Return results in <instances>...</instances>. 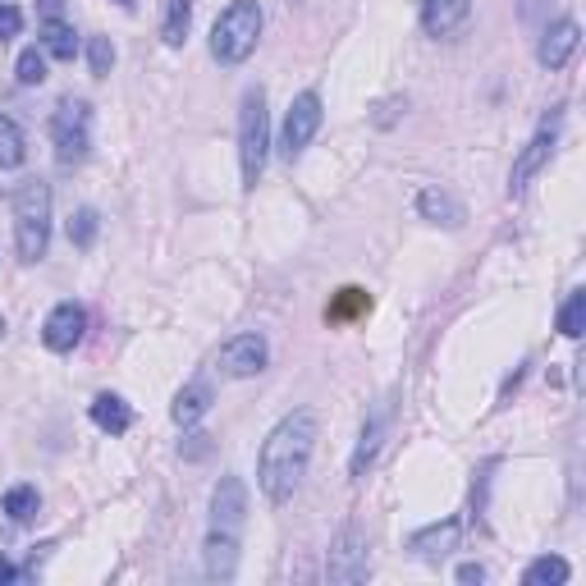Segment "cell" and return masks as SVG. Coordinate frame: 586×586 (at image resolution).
<instances>
[{
	"instance_id": "cell-25",
	"label": "cell",
	"mask_w": 586,
	"mask_h": 586,
	"mask_svg": "<svg viewBox=\"0 0 586 586\" xmlns=\"http://www.w3.org/2000/svg\"><path fill=\"white\" fill-rule=\"evenodd\" d=\"M14 78H19L23 87H37V83H46V55L37 51V46H28V51L19 55V65H14Z\"/></svg>"
},
{
	"instance_id": "cell-31",
	"label": "cell",
	"mask_w": 586,
	"mask_h": 586,
	"mask_svg": "<svg viewBox=\"0 0 586 586\" xmlns=\"http://www.w3.org/2000/svg\"><path fill=\"white\" fill-rule=\"evenodd\" d=\"M458 582H486V568H481V564H463V568H458Z\"/></svg>"
},
{
	"instance_id": "cell-6",
	"label": "cell",
	"mask_w": 586,
	"mask_h": 586,
	"mask_svg": "<svg viewBox=\"0 0 586 586\" xmlns=\"http://www.w3.org/2000/svg\"><path fill=\"white\" fill-rule=\"evenodd\" d=\"M266 358H271V348H266V339L257 335V330H243V335H234L225 348H220V376L229 380H248L257 376V371H266Z\"/></svg>"
},
{
	"instance_id": "cell-29",
	"label": "cell",
	"mask_w": 586,
	"mask_h": 586,
	"mask_svg": "<svg viewBox=\"0 0 586 586\" xmlns=\"http://www.w3.org/2000/svg\"><path fill=\"white\" fill-rule=\"evenodd\" d=\"M87 60H92V74H110V65H115V46L106 42V37H92V46H87Z\"/></svg>"
},
{
	"instance_id": "cell-10",
	"label": "cell",
	"mask_w": 586,
	"mask_h": 586,
	"mask_svg": "<svg viewBox=\"0 0 586 586\" xmlns=\"http://www.w3.org/2000/svg\"><path fill=\"white\" fill-rule=\"evenodd\" d=\"M243 513H248V490L239 477H220L216 495H211V532H229L239 536Z\"/></svg>"
},
{
	"instance_id": "cell-8",
	"label": "cell",
	"mask_w": 586,
	"mask_h": 586,
	"mask_svg": "<svg viewBox=\"0 0 586 586\" xmlns=\"http://www.w3.org/2000/svg\"><path fill=\"white\" fill-rule=\"evenodd\" d=\"M554 133H559V110L554 115H545L541 120V129H536V138L522 147V156L513 161V174H509V193L518 197L522 188L532 184L536 174L545 170V161H550V152H554Z\"/></svg>"
},
{
	"instance_id": "cell-5",
	"label": "cell",
	"mask_w": 586,
	"mask_h": 586,
	"mask_svg": "<svg viewBox=\"0 0 586 586\" xmlns=\"http://www.w3.org/2000/svg\"><path fill=\"white\" fill-rule=\"evenodd\" d=\"M87 124H92V115H87V101H60L51 115V138H55V156H60V165H74L87 156Z\"/></svg>"
},
{
	"instance_id": "cell-11",
	"label": "cell",
	"mask_w": 586,
	"mask_h": 586,
	"mask_svg": "<svg viewBox=\"0 0 586 586\" xmlns=\"http://www.w3.org/2000/svg\"><path fill=\"white\" fill-rule=\"evenodd\" d=\"M87 330V312L78 303H55L51 316H46V326H42V344L51 348V353H69V348L83 339Z\"/></svg>"
},
{
	"instance_id": "cell-16",
	"label": "cell",
	"mask_w": 586,
	"mask_h": 586,
	"mask_svg": "<svg viewBox=\"0 0 586 586\" xmlns=\"http://www.w3.org/2000/svg\"><path fill=\"white\" fill-rule=\"evenodd\" d=\"M234 568H239V536L211 532L207 536V573L225 582V577H234Z\"/></svg>"
},
{
	"instance_id": "cell-19",
	"label": "cell",
	"mask_w": 586,
	"mask_h": 586,
	"mask_svg": "<svg viewBox=\"0 0 586 586\" xmlns=\"http://www.w3.org/2000/svg\"><path fill=\"white\" fill-rule=\"evenodd\" d=\"M188 23H193V0H170L165 5V23H161L165 46H184Z\"/></svg>"
},
{
	"instance_id": "cell-17",
	"label": "cell",
	"mask_w": 586,
	"mask_h": 586,
	"mask_svg": "<svg viewBox=\"0 0 586 586\" xmlns=\"http://www.w3.org/2000/svg\"><path fill=\"white\" fill-rule=\"evenodd\" d=\"M92 422L110 435H124L133 426V413H129V403H124L120 394H97V399H92Z\"/></svg>"
},
{
	"instance_id": "cell-7",
	"label": "cell",
	"mask_w": 586,
	"mask_h": 586,
	"mask_svg": "<svg viewBox=\"0 0 586 586\" xmlns=\"http://www.w3.org/2000/svg\"><path fill=\"white\" fill-rule=\"evenodd\" d=\"M316 129H321V97L316 92H303V97H293L289 115H284V129H280V147L284 156H303L307 142L316 138Z\"/></svg>"
},
{
	"instance_id": "cell-23",
	"label": "cell",
	"mask_w": 586,
	"mask_h": 586,
	"mask_svg": "<svg viewBox=\"0 0 586 586\" xmlns=\"http://www.w3.org/2000/svg\"><path fill=\"white\" fill-rule=\"evenodd\" d=\"M23 152H28V147H23L19 124L0 115V170H14V165L23 161Z\"/></svg>"
},
{
	"instance_id": "cell-26",
	"label": "cell",
	"mask_w": 586,
	"mask_h": 586,
	"mask_svg": "<svg viewBox=\"0 0 586 586\" xmlns=\"http://www.w3.org/2000/svg\"><path fill=\"white\" fill-rule=\"evenodd\" d=\"M582 326H586V289H577L573 298L564 303V312H559V330H564L568 339H577L582 335Z\"/></svg>"
},
{
	"instance_id": "cell-4",
	"label": "cell",
	"mask_w": 586,
	"mask_h": 586,
	"mask_svg": "<svg viewBox=\"0 0 586 586\" xmlns=\"http://www.w3.org/2000/svg\"><path fill=\"white\" fill-rule=\"evenodd\" d=\"M266 152H271V115H266V92L252 87L248 97H243V115H239L243 188H257L261 170H266Z\"/></svg>"
},
{
	"instance_id": "cell-22",
	"label": "cell",
	"mask_w": 586,
	"mask_h": 586,
	"mask_svg": "<svg viewBox=\"0 0 586 586\" xmlns=\"http://www.w3.org/2000/svg\"><path fill=\"white\" fill-rule=\"evenodd\" d=\"M380 435H385V417H371V422L362 426L358 454H353V477H362V472L371 467V458H376V449H380Z\"/></svg>"
},
{
	"instance_id": "cell-34",
	"label": "cell",
	"mask_w": 586,
	"mask_h": 586,
	"mask_svg": "<svg viewBox=\"0 0 586 586\" xmlns=\"http://www.w3.org/2000/svg\"><path fill=\"white\" fill-rule=\"evenodd\" d=\"M0 335H5V321H0Z\"/></svg>"
},
{
	"instance_id": "cell-3",
	"label": "cell",
	"mask_w": 586,
	"mask_h": 586,
	"mask_svg": "<svg viewBox=\"0 0 586 586\" xmlns=\"http://www.w3.org/2000/svg\"><path fill=\"white\" fill-rule=\"evenodd\" d=\"M261 37V5L257 0H229V10H220L216 28H211V55L220 65H243L257 51Z\"/></svg>"
},
{
	"instance_id": "cell-2",
	"label": "cell",
	"mask_w": 586,
	"mask_h": 586,
	"mask_svg": "<svg viewBox=\"0 0 586 586\" xmlns=\"http://www.w3.org/2000/svg\"><path fill=\"white\" fill-rule=\"evenodd\" d=\"M14 243H19L23 261L46 257V243H51V188L42 179H28L14 193Z\"/></svg>"
},
{
	"instance_id": "cell-15",
	"label": "cell",
	"mask_w": 586,
	"mask_h": 586,
	"mask_svg": "<svg viewBox=\"0 0 586 586\" xmlns=\"http://www.w3.org/2000/svg\"><path fill=\"white\" fill-rule=\"evenodd\" d=\"M417 211H422L431 225H463V202H458L454 193H445V188H426L422 197H417Z\"/></svg>"
},
{
	"instance_id": "cell-9",
	"label": "cell",
	"mask_w": 586,
	"mask_h": 586,
	"mask_svg": "<svg viewBox=\"0 0 586 586\" xmlns=\"http://www.w3.org/2000/svg\"><path fill=\"white\" fill-rule=\"evenodd\" d=\"M367 568H371L367 564V536H362L358 527H348V532L335 541L330 559H326V577L330 582H362Z\"/></svg>"
},
{
	"instance_id": "cell-30",
	"label": "cell",
	"mask_w": 586,
	"mask_h": 586,
	"mask_svg": "<svg viewBox=\"0 0 586 586\" xmlns=\"http://www.w3.org/2000/svg\"><path fill=\"white\" fill-rule=\"evenodd\" d=\"M23 28V14L14 10V5H0V42H5V37H14Z\"/></svg>"
},
{
	"instance_id": "cell-27",
	"label": "cell",
	"mask_w": 586,
	"mask_h": 586,
	"mask_svg": "<svg viewBox=\"0 0 586 586\" xmlns=\"http://www.w3.org/2000/svg\"><path fill=\"white\" fill-rule=\"evenodd\" d=\"M92 239H97V211L92 207L74 211V216H69V243H74V248H92Z\"/></svg>"
},
{
	"instance_id": "cell-14",
	"label": "cell",
	"mask_w": 586,
	"mask_h": 586,
	"mask_svg": "<svg viewBox=\"0 0 586 586\" xmlns=\"http://www.w3.org/2000/svg\"><path fill=\"white\" fill-rule=\"evenodd\" d=\"M211 399H216V394H211V385H207V380H193V385H184V390L174 394L170 417H174L179 426H193V422H202V417H207Z\"/></svg>"
},
{
	"instance_id": "cell-12",
	"label": "cell",
	"mask_w": 586,
	"mask_h": 586,
	"mask_svg": "<svg viewBox=\"0 0 586 586\" xmlns=\"http://www.w3.org/2000/svg\"><path fill=\"white\" fill-rule=\"evenodd\" d=\"M577 42H582V28H577L573 19H559V23H550L545 28V37H541V65L545 69H564L568 60L577 55Z\"/></svg>"
},
{
	"instance_id": "cell-13",
	"label": "cell",
	"mask_w": 586,
	"mask_h": 586,
	"mask_svg": "<svg viewBox=\"0 0 586 586\" xmlns=\"http://www.w3.org/2000/svg\"><path fill=\"white\" fill-rule=\"evenodd\" d=\"M472 14V0H422V28L431 37H449L458 33Z\"/></svg>"
},
{
	"instance_id": "cell-33",
	"label": "cell",
	"mask_w": 586,
	"mask_h": 586,
	"mask_svg": "<svg viewBox=\"0 0 586 586\" xmlns=\"http://www.w3.org/2000/svg\"><path fill=\"white\" fill-rule=\"evenodd\" d=\"M120 5H124V10H133V0H120Z\"/></svg>"
},
{
	"instance_id": "cell-18",
	"label": "cell",
	"mask_w": 586,
	"mask_h": 586,
	"mask_svg": "<svg viewBox=\"0 0 586 586\" xmlns=\"http://www.w3.org/2000/svg\"><path fill=\"white\" fill-rule=\"evenodd\" d=\"M458 545V522H435V527H426V532L413 536V550L426 554V559H440V554H449Z\"/></svg>"
},
{
	"instance_id": "cell-28",
	"label": "cell",
	"mask_w": 586,
	"mask_h": 586,
	"mask_svg": "<svg viewBox=\"0 0 586 586\" xmlns=\"http://www.w3.org/2000/svg\"><path fill=\"white\" fill-rule=\"evenodd\" d=\"M362 307H371L367 303V293L362 289H339V298H335V307H330V321H344V316H353V312H362Z\"/></svg>"
},
{
	"instance_id": "cell-21",
	"label": "cell",
	"mask_w": 586,
	"mask_h": 586,
	"mask_svg": "<svg viewBox=\"0 0 586 586\" xmlns=\"http://www.w3.org/2000/svg\"><path fill=\"white\" fill-rule=\"evenodd\" d=\"M522 582H527V586H559V582H568V559H559V554H541V559L522 573Z\"/></svg>"
},
{
	"instance_id": "cell-20",
	"label": "cell",
	"mask_w": 586,
	"mask_h": 586,
	"mask_svg": "<svg viewBox=\"0 0 586 586\" xmlns=\"http://www.w3.org/2000/svg\"><path fill=\"white\" fill-rule=\"evenodd\" d=\"M42 46L55 55V60H74V55H78L74 28H69V23H60V19H46L42 23Z\"/></svg>"
},
{
	"instance_id": "cell-1",
	"label": "cell",
	"mask_w": 586,
	"mask_h": 586,
	"mask_svg": "<svg viewBox=\"0 0 586 586\" xmlns=\"http://www.w3.org/2000/svg\"><path fill=\"white\" fill-rule=\"evenodd\" d=\"M316 449V413L312 408H293L261 445V463H257V481L266 490L271 504H284L293 490L303 486L307 463Z\"/></svg>"
},
{
	"instance_id": "cell-24",
	"label": "cell",
	"mask_w": 586,
	"mask_h": 586,
	"mask_svg": "<svg viewBox=\"0 0 586 586\" xmlns=\"http://www.w3.org/2000/svg\"><path fill=\"white\" fill-rule=\"evenodd\" d=\"M37 490L33 486H14V490H5V513H10L14 522H28V518H37Z\"/></svg>"
},
{
	"instance_id": "cell-32",
	"label": "cell",
	"mask_w": 586,
	"mask_h": 586,
	"mask_svg": "<svg viewBox=\"0 0 586 586\" xmlns=\"http://www.w3.org/2000/svg\"><path fill=\"white\" fill-rule=\"evenodd\" d=\"M14 577H19V568H14L10 559H5V554H0V586H5V582H14Z\"/></svg>"
}]
</instances>
